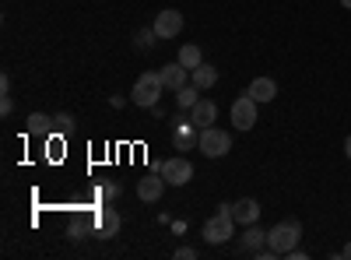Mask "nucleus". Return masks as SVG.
Here are the masks:
<instances>
[{"instance_id":"nucleus-22","label":"nucleus","mask_w":351,"mask_h":260,"mask_svg":"<svg viewBox=\"0 0 351 260\" xmlns=\"http://www.w3.org/2000/svg\"><path fill=\"white\" fill-rule=\"evenodd\" d=\"M11 109H14V99H11V95H0V113H4V117H11Z\"/></svg>"},{"instance_id":"nucleus-27","label":"nucleus","mask_w":351,"mask_h":260,"mask_svg":"<svg viewBox=\"0 0 351 260\" xmlns=\"http://www.w3.org/2000/svg\"><path fill=\"white\" fill-rule=\"evenodd\" d=\"M341 257H344V260H351V243H348V246L341 250Z\"/></svg>"},{"instance_id":"nucleus-2","label":"nucleus","mask_w":351,"mask_h":260,"mask_svg":"<svg viewBox=\"0 0 351 260\" xmlns=\"http://www.w3.org/2000/svg\"><path fill=\"white\" fill-rule=\"evenodd\" d=\"M299 243H302V222H295V218L278 222L271 233H267V246H271L274 257H285L288 250H295Z\"/></svg>"},{"instance_id":"nucleus-12","label":"nucleus","mask_w":351,"mask_h":260,"mask_svg":"<svg viewBox=\"0 0 351 260\" xmlns=\"http://www.w3.org/2000/svg\"><path fill=\"white\" fill-rule=\"evenodd\" d=\"M239 246H243V253H250V257H256L263 246H267V233L253 222V225H246V233L239 236Z\"/></svg>"},{"instance_id":"nucleus-17","label":"nucleus","mask_w":351,"mask_h":260,"mask_svg":"<svg viewBox=\"0 0 351 260\" xmlns=\"http://www.w3.org/2000/svg\"><path fill=\"white\" fill-rule=\"evenodd\" d=\"M25 134H32V137H49V134H53V117H46V113H32V117L25 120Z\"/></svg>"},{"instance_id":"nucleus-16","label":"nucleus","mask_w":351,"mask_h":260,"mask_svg":"<svg viewBox=\"0 0 351 260\" xmlns=\"http://www.w3.org/2000/svg\"><path fill=\"white\" fill-rule=\"evenodd\" d=\"M190 81L197 84L200 92H208V88H215V84H218V67L200 64V67H193V71H190Z\"/></svg>"},{"instance_id":"nucleus-28","label":"nucleus","mask_w":351,"mask_h":260,"mask_svg":"<svg viewBox=\"0 0 351 260\" xmlns=\"http://www.w3.org/2000/svg\"><path fill=\"white\" fill-rule=\"evenodd\" d=\"M341 8H348V11H351V0H341Z\"/></svg>"},{"instance_id":"nucleus-19","label":"nucleus","mask_w":351,"mask_h":260,"mask_svg":"<svg viewBox=\"0 0 351 260\" xmlns=\"http://www.w3.org/2000/svg\"><path fill=\"white\" fill-rule=\"evenodd\" d=\"M197 99H200V88H197L193 81H190V84H183V88L176 92V106H180V109H193V106H197Z\"/></svg>"},{"instance_id":"nucleus-11","label":"nucleus","mask_w":351,"mask_h":260,"mask_svg":"<svg viewBox=\"0 0 351 260\" xmlns=\"http://www.w3.org/2000/svg\"><path fill=\"white\" fill-rule=\"evenodd\" d=\"M158 74H162V84H165L169 92H180L183 84H190V71H186L180 60H176V64H165Z\"/></svg>"},{"instance_id":"nucleus-23","label":"nucleus","mask_w":351,"mask_h":260,"mask_svg":"<svg viewBox=\"0 0 351 260\" xmlns=\"http://www.w3.org/2000/svg\"><path fill=\"white\" fill-rule=\"evenodd\" d=\"M176 257H180V260H193L197 250H193V246H180V250H176Z\"/></svg>"},{"instance_id":"nucleus-9","label":"nucleus","mask_w":351,"mask_h":260,"mask_svg":"<svg viewBox=\"0 0 351 260\" xmlns=\"http://www.w3.org/2000/svg\"><path fill=\"white\" fill-rule=\"evenodd\" d=\"M165 187H169V183H165L162 172H148V176L137 180V197L144 200V204H155V200H162Z\"/></svg>"},{"instance_id":"nucleus-1","label":"nucleus","mask_w":351,"mask_h":260,"mask_svg":"<svg viewBox=\"0 0 351 260\" xmlns=\"http://www.w3.org/2000/svg\"><path fill=\"white\" fill-rule=\"evenodd\" d=\"M236 215H232V204H218V211L204 222V239H208L211 246H221L228 243L232 236H236Z\"/></svg>"},{"instance_id":"nucleus-18","label":"nucleus","mask_w":351,"mask_h":260,"mask_svg":"<svg viewBox=\"0 0 351 260\" xmlns=\"http://www.w3.org/2000/svg\"><path fill=\"white\" fill-rule=\"evenodd\" d=\"M180 64H183L186 71H193V67H200V64H204V53H200V46H193V43H186V46H180Z\"/></svg>"},{"instance_id":"nucleus-15","label":"nucleus","mask_w":351,"mask_h":260,"mask_svg":"<svg viewBox=\"0 0 351 260\" xmlns=\"http://www.w3.org/2000/svg\"><path fill=\"white\" fill-rule=\"evenodd\" d=\"M232 215H236V222L246 228V225L260 222V204H256L253 197H243V200H236V204H232Z\"/></svg>"},{"instance_id":"nucleus-14","label":"nucleus","mask_w":351,"mask_h":260,"mask_svg":"<svg viewBox=\"0 0 351 260\" xmlns=\"http://www.w3.org/2000/svg\"><path fill=\"white\" fill-rule=\"evenodd\" d=\"M246 95H253L260 106H263V102H274V95H278V81H274V78H253V81H250V88H246Z\"/></svg>"},{"instance_id":"nucleus-5","label":"nucleus","mask_w":351,"mask_h":260,"mask_svg":"<svg viewBox=\"0 0 351 260\" xmlns=\"http://www.w3.org/2000/svg\"><path fill=\"white\" fill-rule=\"evenodd\" d=\"M228 117H232V123H236V130H253L256 127V117H260V102L243 92L236 102H232Z\"/></svg>"},{"instance_id":"nucleus-10","label":"nucleus","mask_w":351,"mask_h":260,"mask_svg":"<svg viewBox=\"0 0 351 260\" xmlns=\"http://www.w3.org/2000/svg\"><path fill=\"white\" fill-rule=\"evenodd\" d=\"M215 120H218V102H211V99H204V95H200L197 106L190 109V123L204 130V127H215Z\"/></svg>"},{"instance_id":"nucleus-26","label":"nucleus","mask_w":351,"mask_h":260,"mask_svg":"<svg viewBox=\"0 0 351 260\" xmlns=\"http://www.w3.org/2000/svg\"><path fill=\"white\" fill-rule=\"evenodd\" d=\"M344 155L351 158V134H348V141H344Z\"/></svg>"},{"instance_id":"nucleus-4","label":"nucleus","mask_w":351,"mask_h":260,"mask_svg":"<svg viewBox=\"0 0 351 260\" xmlns=\"http://www.w3.org/2000/svg\"><path fill=\"white\" fill-rule=\"evenodd\" d=\"M197 148L208 155V158H225L232 152V134L221 130V127H204L200 130V141H197Z\"/></svg>"},{"instance_id":"nucleus-6","label":"nucleus","mask_w":351,"mask_h":260,"mask_svg":"<svg viewBox=\"0 0 351 260\" xmlns=\"http://www.w3.org/2000/svg\"><path fill=\"white\" fill-rule=\"evenodd\" d=\"M158 172L165 176V183H169V187H186V183L193 180V165H190V158H183V155L165 158V162L158 165Z\"/></svg>"},{"instance_id":"nucleus-21","label":"nucleus","mask_w":351,"mask_h":260,"mask_svg":"<svg viewBox=\"0 0 351 260\" xmlns=\"http://www.w3.org/2000/svg\"><path fill=\"white\" fill-rule=\"evenodd\" d=\"M71 123H74L71 113H56V117H53V130H60V134H67V130H71Z\"/></svg>"},{"instance_id":"nucleus-13","label":"nucleus","mask_w":351,"mask_h":260,"mask_svg":"<svg viewBox=\"0 0 351 260\" xmlns=\"http://www.w3.org/2000/svg\"><path fill=\"white\" fill-rule=\"evenodd\" d=\"M95 228H99V236H102V239H112L116 233H120V211H116V208H99V215H95Z\"/></svg>"},{"instance_id":"nucleus-25","label":"nucleus","mask_w":351,"mask_h":260,"mask_svg":"<svg viewBox=\"0 0 351 260\" xmlns=\"http://www.w3.org/2000/svg\"><path fill=\"white\" fill-rule=\"evenodd\" d=\"M109 102H112V109H123V106H127V99H123V95H112Z\"/></svg>"},{"instance_id":"nucleus-20","label":"nucleus","mask_w":351,"mask_h":260,"mask_svg":"<svg viewBox=\"0 0 351 260\" xmlns=\"http://www.w3.org/2000/svg\"><path fill=\"white\" fill-rule=\"evenodd\" d=\"M155 39H158V32H155V28H141V32H137V49H152L155 46Z\"/></svg>"},{"instance_id":"nucleus-7","label":"nucleus","mask_w":351,"mask_h":260,"mask_svg":"<svg viewBox=\"0 0 351 260\" xmlns=\"http://www.w3.org/2000/svg\"><path fill=\"white\" fill-rule=\"evenodd\" d=\"M197 130H200V127H193L186 117H176V120H172V144H176V152H190V148H197V141H200Z\"/></svg>"},{"instance_id":"nucleus-3","label":"nucleus","mask_w":351,"mask_h":260,"mask_svg":"<svg viewBox=\"0 0 351 260\" xmlns=\"http://www.w3.org/2000/svg\"><path fill=\"white\" fill-rule=\"evenodd\" d=\"M162 74L158 71H144L137 81H134V106H141V109H155L158 106V99H162Z\"/></svg>"},{"instance_id":"nucleus-24","label":"nucleus","mask_w":351,"mask_h":260,"mask_svg":"<svg viewBox=\"0 0 351 260\" xmlns=\"http://www.w3.org/2000/svg\"><path fill=\"white\" fill-rule=\"evenodd\" d=\"M0 95H11V78H8V74L0 78Z\"/></svg>"},{"instance_id":"nucleus-8","label":"nucleus","mask_w":351,"mask_h":260,"mask_svg":"<svg viewBox=\"0 0 351 260\" xmlns=\"http://www.w3.org/2000/svg\"><path fill=\"white\" fill-rule=\"evenodd\" d=\"M155 32H158V39H176L183 32V11H176V8H165V11H158V18H155Z\"/></svg>"}]
</instances>
